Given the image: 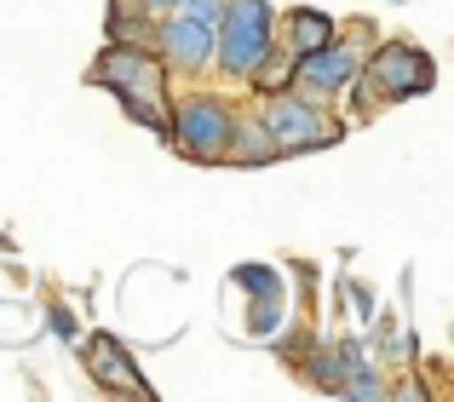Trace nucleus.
Returning a JSON list of instances; mask_svg holds the SVG:
<instances>
[{
	"label": "nucleus",
	"instance_id": "1",
	"mask_svg": "<svg viewBox=\"0 0 454 402\" xmlns=\"http://www.w3.org/2000/svg\"><path fill=\"white\" fill-rule=\"evenodd\" d=\"M277 46V12L270 0H224L213 18V58L224 64V75L254 81V69Z\"/></svg>",
	"mask_w": 454,
	"mask_h": 402
},
{
	"label": "nucleus",
	"instance_id": "2",
	"mask_svg": "<svg viewBox=\"0 0 454 402\" xmlns=\"http://www.w3.org/2000/svg\"><path fill=\"white\" fill-rule=\"evenodd\" d=\"M98 87H110L115 98L127 104V115L133 121H145L161 133V98H167V69L155 64V58L145 52V46H110V52L98 58Z\"/></svg>",
	"mask_w": 454,
	"mask_h": 402
},
{
	"label": "nucleus",
	"instance_id": "3",
	"mask_svg": "<svg viewBox=\"0 0 454 402\" xmlns=\"http://www.w3.org/2000/svg\"><path fill=\"white\" fill-rule=\"evenodd\" d=\"M167 127H173V144L184 150V156H196V161H224L236 115L224 110V98L196 92V98H178V110H173V121H167Z\"/></svg>",
	"mask_w": 454,
	"mask_h": 402
},
{
	"label": "nucleus",
	"instance_id": "4",
	"mask_svg": "<svg viewBox=\"0 0 454 402\" xmlns=\"http://www.w3.org/2000/svg\"><path fill=\"white\" fill-rule=\"evenodd\" d=\"M432 81H437V64L409 41H386L374 52V64H368V87H374L386 104L420 98V92H432Z\"/></svg>",
	"mask_w": 454,
	"mask_h": 402
},
{
	"label": "nucleus",
	"instance_id": "5",
	"mask_svg": "<svg viewBox=\"0 0 454 402\" xmlns=\"http://www.w3.org/2000/svg\"><path fill=\"white\" fill-rule=\"evenodd\" d=\"M259 127L270 133L277 150H310V144H328V138H333L328 115H322L310 98H300V92H288V87H282L277 98L265 92V115H259Z\"/></svg>",
	"mask_w": 454,
	"mask_h": 402
},
{
	"label": "nucleus",
	"instance_id": "6",
	"mask_svg": "<svg viewBox=\"0 0 454 402\" xmlns=\"http://www.w3.org/2000/svg\"><path fill=\"white\" fill-rule=\"evenodd\" d=\"M351 75H356L351 46H345V41H328V46H317V52H300V58H294L288 87H300L305 98H322V92H340Z\"/></svg>",
	"mask_w": 454,
	"mask_h": 402
},
{
	"label": "nucleus",
	"instance_id": "7",
	"mask_svg": "<svg viewBox=\"0 0 454 402\" xmlns=\"http://www.w3.org/2000/svg\"><path fill=\"white\" fill-rule=\"evenodd\" d=\"M155 41H161L167 64L184 69V75H190V69H201V64H213V23L190 18V12H167L161 29H155Z\"/></svg>",
	"mask_w": 454,
	"mask_h": 402
},
{
	"label": "nucleus",
	"instance_id": "8",
	"mask_svg": "<svg viewBox=\"0 0 454 402\" xmlns=\"http://www.w3.org/2000/svg\"><path fill=\"white\" fill-rule=\"evenodd\" d=\"M328 41H333V18H328V12L294 6L288 18H282V46H288L294 58H300V52H317V46H328Z\"/></svg>",
	"mask_w": 454,
	"mask_h": 402
},
{
	"label": "nucleus",
	"instance_id": "9",
	"mask_svg": "<svg viewBox=\"0 0 454 402\" xmlns=\"http://www.w3.org/2000/svg\"><path fill=\"white\" fill-rule=\"evenodd\" d=\"M92 374H98L104 385H115V391H145V380H138V368L127 362V351L115 345L110 334H92Z\"/></svg>",
	"mask_w": 454,
	"mask_h": 402
},
{
	"label": "nucleus",
	"instance_id": "10",
	"mask_svg": "<svg viewBox=\"0 0 454 402\" xmlns=\"http://www.w3.org/2000/svg\"><path fill=\"white\" fill-rule=\"evenodd\" d=\"M282 150L270 144V133L259 121H236L231 127V150H224V161H247V167H259V161H277Z\"/></svg>",
	"mask_w": 454,
	"mask_h": 402
},
{
	"label": "nucleus",
	"instance_id": "11",
	"mask_svg": "<svg viewBox=\"0 0 454 402\" xmlns=\"http://www.w3.org/2000/svg\"><path fill=\"white\" fill-rule=\"evenodd\" d=\"M231 282L247 293V299H259V293H282V270L277 265H236Z\"/></svg>",
	"mask_w": 454,
	"mask_h": 402
},
{
	"label": "nucleus",
	"instance_id": "12",
	"mask_svg": "<svg viewBox=\"0 0 454 402\" xmlns=\"http://www.w3.org/2000/svg\"><path fill=\"white\" fill-rule=\"evenodd\" d=\"M282 328V293H259L254 311H247V334L254 339H270Z\"/></svg>",
	"mask_w": 454,
	"mask_h": 402
},
{
	"label": "nucleus",
	"instance_id": "13",
	"mask_svg": "<svg viewBox=\"0 0 454 402\" xmlns=\"http://www.w3.org/2000/svg\"><path fill=\"white\" fill-rule=\"evenodd\" d=\"M219 6H224V0H178V12H190V18H201V23L219 18Z\"/></svg>",
	"mask_w": 454,
	"mask_h": 402
},
{
	"label": "nucleus",
	"instance_id": "14",
	"mask_svg": "<svg viewBox=\"0 0 454 402\" xmlns=\"http://www.w3.org/2000/svg\"><path fill=\"white\" fill-rule=\"evenodd\" d=\"M345 293H351V305L363 311V322H368V311H374V293H368L363 282H345Z\"/></svg>",
	"mask_w": 454,
	"mask_h": 402
},
{
	"label": "nucleus",
	"instance_id": "15",
	"mask_svg": "<svg viewBox=\"0 0 454 402\" xmlns=\"http://www.w3.org/2000/svg\"><path fill=\"white\" fill-rule=\"evenodd\" d=\"M52 334H58V339H75V322H69V311H52Z\"/></svg>",
	"mask_w": 454,
	"mask_h": 402
},
{
	"label": "nucleus",
	"instance_id": "16",
	"mask_svg": "<svg viewBox=\"0 0 454 402\" xmlns=\"http://www.w3.org/2000/svg\"><path fill=\"white\" fill-rule=\"evenodd\" d=\"M138 12H155V18H167V12H178V0H138Z\"/></svg>",
	"mask_w": 454,
	"mask_h": 402
}]
</instances>
